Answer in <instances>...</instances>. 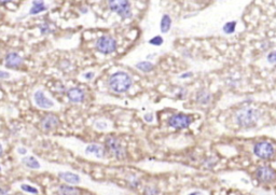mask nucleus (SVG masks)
<instances>
[{
  "label": "nucleus",
  "mask_w": 276,
  "mask_h": 195,
  "mask_svg": "<svg viewBox=\"0 0 276 195\" xmlns=\"http://www.w3.org/2000/svg\"><path fill=\"white\" fill-rule=\"evenodd\" d=\"M132 78L124 71H117L111 75L108 79V85L115 93H124L132 86Z\"/></svg>",
  "instance_id": "1"
},
{
  "label": "nucleus",
  "mask_w": 276,
  "mask_h": 195,
  "mask_svg": "<svg viewBox=\"0 0 276 195\" xmlns=\"http://www.w3.org/2000/svg\"><path fill=\"white\" fill-rule=\"evenodd\" d=\"M260 118V112L254 109L250 108V107H247V108H243L236 112L235 114V119H236V123L239 124L241 128H251L254 126L257 121L259 120Z\"/></svg>",
  "instance_id": "2"
},
{
  "label": "nucleus",
  "mask_w": 276,
  "mask_h": 195,
  "mask_svg": "<svg viewBox=\"0 0 276 195\" xmlns=\"http://www.w3.org/2000/svg\"><path fill=\"white\" fill-rule=\"evenodd\" d=\"M105 146L106 149H107L115 159L123 160L125 157H127V151H125V148L123 147L122 143H121L117 137L109 136L105 141Z\"/></svg>",
  "instance_id": "3"
},
{
  "label": "nucleus",
  "mask_w": 276,
  "mask_h": 195,
  "mask_svg": "<svg viewBox=\"0 0 276 195\" xmlns=\"http://www.w3.org/2000/svg\"><path fill=\"white\" fill-rule=\"evenodd\" d=\"M108 7L111 11L117 13L122 18H130L132 16L130 3L127 0H110L108 1Z\"/></svg>",
  "instance_id": "4"
},
{
  "label": "nucleus",
  "mask_w": 276,
  "mask_h": 195,
  "mask_svg": "<svg viewBox=\"0 0 276 195\" xmlns=\"http://www.w3.org/2000/svg\"><path fill=\"white\" fill-rule=\"evenodd\" d=\"M96 49L101 54H111L117 50V41L111 36H101L96 41Z\"/></svg>",
  "instance_id": "5"
},
{
  "label": "nucleus",
  "mask_w": 276,
  "mask_h": 195,
  "mask_svg": "<svg viewBox=\"0 0 276 195\" xmlns=\"http://www.w3.org/2000/svg\"><path fill=\"white\" fill-rule=\"evenodd\" d=\"M168 126L176 130H185L192 123V116L183 114H173L167 121Z\"/></svg>",
  "instance_id": "6"
},
{
  "label": "nucleus",
  "mask_w": 276,
  "mask_h": 195,
  "mask_svg": "<svg viewBox=\"0 0 276 195\" xmlns=\"http://www.w3.org/2000/svg\"><path fill=\"white\" fill-rule=\"evenodd\" d=\"M254 152L257 157L262 160H270L274 157V148L268 141H259L254 147Z\"/></svg>",
  "instance_id": "7"
},
{
  "label": "nucleus",
  "mask_w": 276,
  "mask_h": 195,
  "mask_svg": "<svg viewBox=\"0 0 276 195\" xmlns=\"http://www.w3.org/2000/svg\"><path fill=\"white\" fill-rule=\"evenodd\" d=\"M256 177L261 182H272L276 179V172L270 166H260L256 170Z\"/></svg>",
  "instance_id": "8"
},
{
  "label": "nucleus",
  "mask_w": 276,
  "mask_h": 195,
  "mask_svg": "<svg viewBox=\"0 0 276 195\" xmlns=\"http://www.w3.org/2000/svg\"><path fill=\"white\" fill-rule=\"evenodd\" d=\"M33 101H35V104L39 107V108L42 109H50L54 106L53 101L50 98H48L42 91L35 92V94H33Z\"/></svg>",
  "instance_id": "9"
},
{
  "label": "nucleus",
  "mask_w": 276,
  "mask_h": 195,
  "mask_svg": "<svg viewBox=\"0 0 276 195\" xmlns=\"http://www.w3.org/2000/svg\"><path fill=\"white\" fill-rule=\"evenodd\" d=\"M23 60L22 57L17 54V53H14L11 52L7 54L6 58H4V65L8 68H13V69H16V68L20 67L22 65Z\"/></svg>",
  "instance_id": "10"
},
{
  "label": "nucleus",
  "mask_w": 276,
  "mask_h": 195,
  "mask_svg": "<svg viewBox=\"0 0 276 195\" xmlns=\"http://www.w3.org/2000/svg\"><path fill=\"white\" fill-rule=\"evenodd\" d=\"M59 124H60L59 118H57V116L54 114H48L45 116V118H42V121H41L42 129L46 130H54L55 128L59 126Z\"/></svg>",
  "instance_id": "11"
},
{
  "label": "nucleus",
  "mask_w": 276,
  "mask_h": 195,
  "mask_svg": "<svg viewBox=\"0 0 276 195\" xmlns=\"http://www.w3.org/2000/svg\"><path fill=\"white\" fill-rule=\"evenodd\" d=\"M67 97L71 102H82L85 98L84 92L78 87H72L67 92Z\"/></svg>",
  "instance_id": "12"
},
{
  "label": "nucleus",
  "mask_w": 276,
  "mask_h": 195,
  "mask_svg": "<svg viewBox=\"0 0 276 195\" xmlns=\"http://www.w3.org/2000/svg\"><path fill=\"white\" fill-rule=\"evenodd\" d=\"M85 153H88V154H94L96 158L103 159V158H105L106 149L103 147V146H100V145L92 144V145H89L88 147H86Z\"/></svg>",
  "instance_id": "13"
},
{
  "label": "nucleus",
  "mask_w": 276,
  "mask_h": 195,
  "mask_svg": "<svg viewBox=\"0 0 276 195\" xmlns=\"http://www.w3.org/2000/svg\"><path fill=\"white\" fill-rule=\"evenodd\" d=\"M60 178H62L64 181H66L67 183L69 184H78L80 182V177L77 174L74 173H69V172H65V173H61L59 174Z\"/></svg>",
  "instance_id": "14"
},
{
  "label": "nucleus",
  "mask_w": 276,
  "mask_h": 195,
  "mask_svg": "<svg viewBox=\"0 0 276 195\" xmlns=\"http://www.w3.org/2000/svg\"><path fill=\"white\" fill-rule=\"evenodd\" d=\"M23 164L27 166L28 168H32V169H39L40 168V163L39 161L37 159H35L33 157H26L22 160Z\"/></svg>",
  "instance_id": "15"
},
{
  "label": "nucleus",
  "mask_w": 276,
  "mask_h": 195,
  "mask_svg": "<svg viewBox=\"0 0 276 195\" xmlns=\"http://www.w3.org/2000/svg\"><path fill=\"white\" fill-rule=\"evenodd\" d=\"M211 94L208 93L207 91L205 90H202L200 92H197V94H196V100L198 104H202V105H207L208 102L211 101Z\"/></svg>",
  "instance_id": "16"
},
{
  "label": "nucleus",
  "mask_w": 276,
  "mask_h": 195,
  "mask_svg": "<svg viewBox=\"0 0 276 195\" xmlns=\"http://www.w3.org/2000/svg\"><path fill=\"white\" fill-rule=\"evenodd\" d=\"M47 8H46V4L43 3L42 1H33L32 2V7L30 11L31 16H33V14H38V13H41L42 11H46Z\"/></svg>",
  "instance_id": "17"
},
{
  "label": "nucleus",
  "mask_w": 276,
  "mask_h": 195,
  "mask_svg": "<svg viewBox=\"0 0 276 195\" xmlns=\"http://www.w3.org/2000/svg\"><path fill=\"white\" fill-rule=\"evenodd\" d=\"M171 25H172V18L167 14L163 16L162 19H161V32L163 33H166L169 29H171Z\"/></svg>",
  "instance_id": "18"
},
{
  "label": "nucleus",
  "mask_w": 276,
  "mask_h": 195,
  "mask_svg": "<svg viewBox=\"0 0 276 195\" xmlns=\"http://www.w3.org/2000/svg\"><path fill=\"white\" fill-rule=\"evenodd\" d=\"M59 192L60 195H78V190L69 186H66V184L60 186Z\"/></svg>",
  "instance_id": "19"
},
{
  "label": "nucleus",
  "mask_w": 276,
  "mask_h": 195,
  "mask_svg": "<svg viewBox=\"0 0 276 195\" xmlns=\"http://www.w3.org/2000/svg\"><path fill=\"white\" fill-rule=\"evenodd\" d=\"M136 68L138 70L140 71H143V72H150V71H152L153 70V64L152 63H150V62H147V61H144V62H139L136 64Z\"/></svg>",
  "instance_id": "20"
},
{
  "label": "nucleus",
  "mask_w": 276,
  "mask_h": 195,
  "mask_svg": "<svg viewBox=\"0 0 276 195\" xmlns=\"http://www.w3.org/2000/svg\"><path fill=\"white\" fill-rule=\"evenodd\" d=\"M235 27H236V22H229L224 26V32L227 33V35H230V33L234 32Z\"/></svg>",
  "instance_id": "21"
},
{
  "label": "nucleus",
  "mask_w": 276,
  "mask_h": 195,
  "mask_svg": "<svg viewBox=\"0 0 276 195\" xmlns=\"http://www.w3.org/2000/svg\"><path fill=\"white\" fill-rule=\"evenodd\" d=\"M21 189L23 190L24 192H28V193H32V194H37L38 193V190L36 188L30 186V184H22Z\"/></svg>",
  "instance_id": "22"
},
{
  "label": "nucleus",
  "mask_w": 276,
  "mask_h": 195,
  "mask_svg": "<svg viewBox=\"0 0 276 195\" xmlns=\"http://www.w3.org/2000/svg\"><path fill=\"white\" fill-rule=\"evenodd\" d=\"M149 43L152 46H161L163 43V38L161 36H156L154 38L150 39Z\"/></svg>",
  "instance_id": "23"
},
{
  "label": "nucleus",
  "mask_w": 276,
  "mask_h": 195,
  "mask_svg": "<svg viewBox=\"0 0 276 195\" xmlns=\"http://www.w3.org/2000/svg\"><path fill=\"white\" fill-rule=\"evenodd\" d=\"M40 28V31L42 33H47V32H50V27L47 25V24H41V25L39 26Z\"/></svg>",
  "instance_id": "24"
},
{
  "label": "nucleus",
  "mask_w": 276,
  "mask_h": 195,
  "mask_svg": "<svg viewBox=\"0 0 276 195\" xmlns=\"http://www.w3.org/2000/svg\"><path fill=\"white\" fill-rule=\"evenodd\" d=\"M268 60L270 63H276V51L270 53L268 56Z\"/></svg>",
  "instance_id": "25"
},
{
  "label": "nucleus",
  "mask_w": 276,
  "mask_h": 195,
  "mask_svg": "<svg viewBox=\"0 0 276 195\" xmlns=\"http://www.w3.org/2000/svg\"><path fill=\"white\" fill-rule=\"evenodd\" d=\"M146 195H158V191L156 189H151V188H148L146 190Z\"/></svg>",
  "instance_id": "26"
},
{
  "label": "nucleus",
  "mask_w": 276,
  "mask_h": 195,
  "mask_svg": "<svg viewBox=\"0 0 276 195\" xmlns=\"http://www.w3.org/2000/svg\"><path fill=\"white\" fill-rule=\"evenodd\" d=\"M144 118L147 122H152L153 121V114H145Z\"/></svg>",
  "instance_id": "27"
},
{
  "label": "nucleus",
  "mask_w": 276,
  "mask_h": 195,
  "mask_svg": "<svg viewBox=\"0 0 276 195\" xmlns=\"http://www.w3.org/2000/svg\"><path fill=\"white\" fill-rule=\"evenodd\" d=\"M96 128H98L99 130H103L104 128H107V124L104 123V122H97V123H96Z\"/></svg>",
  "instance_id": "28"
},
{
  "label": "nucleus",
  "mask_w": 276,
  "mask_h": 195,
  "mask_svg": "<svg viewBox=\"0 0 276 195\" xmlns=\"http://www.w3.org/2000/svg\"><path fill=\"white\" fill-rule=\"evenodd\" d=\"M93 77H94V74L93 72H86V74H84V78L86 80H91V79H93Z\"/></svg>",
  "instance_id": "29"
},
{
  "label": "nucleus",
  "mask_w": 276,
  "mask_h": 195,
  "mask_svg": "<svg viewBox=\"0 0 276 195\" xmlns=\"http://www.w3.org/2000/svg\"><path fill=\"white\" fill-rule=\"evenodd\" d=\"M0 76H1V79H7V78L10 77V75H9L8 72H6V71H1V74H0Z\"/></svg>",
  "instance_id": "30"
},
{
  "label": "nucleus",
  "mask_w": 276,
  "mask_h": 195,
  "mask_svg": "<svg viewBox=\"0 0 276 195\" xmlns=\"http://www.w3.org/2000/svg\"><path fill=\"white\" fill-rule=\"evenodd\" d=\"M17 152L20 154H26L27 153V150L25 148H18L17 149Z\"/></svg>",
  "instance_id": "31"
},
{
  "label": "nucleus",
  "mask_w": 276,
  "mask_h": 195,
  "mask_svg": "<svg viewBox=\"0 0 276 195\" xmlns=\"http://www.w3.org/2000/svg\"><path fill=\"white\" fill-rule=\"evenodd\" d=\"M191 76H192L191 72H187V74H182L180 76V78H181V79H186V78H189V77H191Z\"/></svg>",
  "instance_id": "32"
},
{
  "label": "nucleus",
  "mask_w": 276,
  "mask_h": 195,
  "mask_svg": "<svg viewBox=\"0 0 276 195\" xmlns=\"http://www.w3.org/2000/svg\"><path fill=\"white\" fill-rule=\"evenodd\" d=\"M188 195H203L202 192H198V191H195V192H192L190 194H188Z\"/></svg>",
  "instance_id": "33"
}]
</instances>
